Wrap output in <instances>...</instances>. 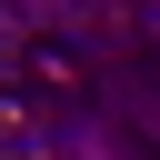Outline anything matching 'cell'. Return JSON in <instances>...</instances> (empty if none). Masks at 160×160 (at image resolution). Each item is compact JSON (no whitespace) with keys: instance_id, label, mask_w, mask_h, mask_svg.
Masks as SVG:
<instances>
[{"instance_id":"6da1fadb","label":"cell","mask_w":160,"mask_h":160,"mask_svg":"<svg viewBox=\"0 0 160 160\" xmlns=\"http://www.w3.org/2000/svg\"><path fill=\"white\" fill-rule=\"evenodd\" d=\"M20 80L50 90V100H70V90H80V50H70V40H30V50H20Z\"/></svg>"},{"instance_id":"7a4b0ae2","label":"cell","mask_w":160,"mask_h":160,"mask_svg":"<svg viewBox=\"0 0 160 160\" xmlns=\"http://www.w3.org/2000/svg\"><path fill=\"white\" fill-rule=\"evenodd\" d=\"M20 120H30V110H20V90H0V140H10Z\"/></svg>"}]
</instances>
